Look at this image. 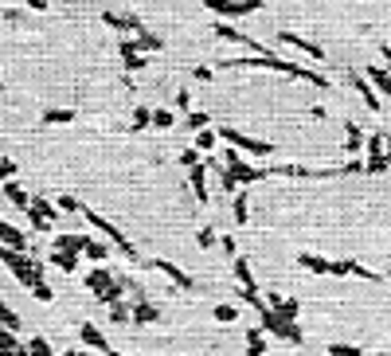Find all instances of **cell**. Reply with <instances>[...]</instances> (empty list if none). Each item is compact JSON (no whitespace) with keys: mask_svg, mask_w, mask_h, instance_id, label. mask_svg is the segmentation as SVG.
Here are the masks:
<instances>
[{"mask_svg":"<svg viewBox=\"0 0 391 356\" xmlns=\"http://www.w3.org/2000/svg\"><path fill=\"white\" fill-rule=\"evenodd\" d=\"M297 266L309 274H337V262L332 258H321V255H297Z\"/></svg>","mask_w":391,"mask_h":356,"instance_id":"d6986e66","label":"cell"},{"mask_svg":"<svg viewBox=\"0 0 391 356\" xmlns=\"http://www.w3.org/2000/svg\"><path fill=\"white\" fill-rule=\"evenodd\" d=\"M215 141H220V129H208V125H204V129H196V149H200V153H211Z\"/></svg>","mask_w":391,"mask_h":356,"instance_id":"4dcf8cb0","label":"cell"},{"mask_svg":"<svg viewBox=\"0 0 391 356\" xmlns=\"http://www.w3.org/2000/svg\"><path fill=\"white\" fill-rule=\"evenodd\" d=\"M246 67H258V71H278V74H286V78H297V83L317 86V90L329 86V78H325L321 71H309V67H302V63L278 59L274 51H251L246 59H227V63H223V71H246Z\"/></svg>","mask_w":391,"mask_h":356,"instance_id":"6da1fadb","label":"cell"},{"mask_svg":"<svg viewBox=\"0 0 391 356\" xmlns=\"http://www.w3.org/2000/svg\"><path fill=\"white\" fill-rule=\"evenodd\" d=\"M63 356H90L86 348H71V353H63Z\"/></svg>","mask_w":391,"mask_h":356,"instance_id":"681fc988","label":"cell"},{"mask_svg":"<svg viewBox=\"0 0 391 356\" xmlns=\"http://www.w3.org/2000/svg\"><path fill=\"white\" fill-rule=\"evenodd\" d=\"M0 325H8V329H20V317H16L8 306H4V297H0Z\"/></svg>","mask_w":391,"mask_h":356,"instance_id":"f35d334b","label":"cell"},{"mask_svg":"<svg viewBox=\"0 0 391 356\" xmlns=\"http://www.w3.org/2000/svg\"><path fill=\"white\" fill-rule=\"evenodd\" d=\"M129 39H134V48H137V51H145V55H149V51H160V48H165V39L153 36V32H145V28H141V32H134Z\"/></svg>","mask_w":391,"mask_h":356,"instance_id":"4316f807","label":"cell"},{"mask_svg":"<svg viewBox=\"0 0 391 356\" xmlns=\"http://www.w3.org/2000/svg\"><path fill=\"white\" fill-rule=\"evenodd\" d=\"M0 180H16V160L12 157H0Z\"/></svg>","mask_w":391,"mask_h":356,"instance_id":"7bdbcfd3","label":"cell"},{"mask_svg":"<svg viewBox=\"0 0 391 356\" xmlns=\"http://www.w3.org/2000/svg\"><path fill=\"white\" fill-rule=\"evenodd\" d=\"M0 243L4 247H16V251H28V235L20 227H12L8 220H0Z\"/></svg>","mask_w":391,"mask_h":356,"instance_id":"44dd1931","label":"cell"},{"mask_svg":"<svg viewBox=\"0 0 391 356\" xmlns=\"http://www.w3.org/2000/svg\"><path fill=\"white\" fill-rule=\"evenodd\" d=\"M188 185H192V196L200 204H208V169H204V160L188 165Z\"/></svg>","mask_w":391,"mask_h":356,"instance_id":"4fadbf2b","label":"cell"},{"mask_svg":"<svg viewBox=\"0 0 391 356\" xmlns=\"http://www.w3.org/2000/svg\"><path fill=\"white\" fill-rule=\"evenodd\" d=\"M211 317L223 321V325H235V321H239V306H215L211 309Z\"/></svg>","mask_w":391,"mask_h":356,"instance_id":"836d02e7","label":"cell"},{"mask_svg":"<svg viewBox=\"0 0 391 356\" xmlns=\"http://www.w3.org/2000/svg\"><path fill=\"white\" fill-rule=\"evenodd\" d=\"M59 204V211H83V204H78V196H59L55 200Z\"/></svg>","mask_w":391,"mask_h":356,"instance_id":"ee69618b","label":"cell"},{"mask_svg":"<svg viewBox=\"0 0 391 356\" xmlns=\"http://www.w3.org/2000/svg\"><path fill=\"white\" fill-rule=\"evenodd\" d=\"M258 317H262L258 325H262V333H266V337H278V341H290V344H302V341H306V337H302V325H297V321H286L278 309L266 306V302L258 306Z\"/></svg>","mask_w":391,"mask_h":356,"instance_id":"3957f363","label":"cell"},{"mask_svg":"<svg viewBox=\"0 0 391 356\" xmlns=\"http://www.w3.org/2000/svg\"><path fill=\"white\" fill-rule=\"evenodd\" d=\"M28 208H32V211H39V216H43L47 223H55V220H59V204H51L47 196H32V204H28Z\"/></svg>","mask_w":391,"mask_h":356,"instance_id":"f1b7e54d","label":"cell"},{"mask_svg":"<svg viewBox=\"0 0 391 356\" xmlns=\"http://www.w3.org/2000/svg\"><path fill=\"white\" fill-rule=\"evenodd\" d=\"M0 86H4V78H0Z\"/></svg>","mask_w":391,"mask_h":356,"instance_id":"816d5d0a","label":"cell"},{"mask_svg":"<svg viewBox=\"0 0 391 356\" xmlns=\"http://www.w3.org/2000/svg\"><path fill=\"white\" fill-rule=\"evenodd\" d=\"M352 86L360 90V98H364L368 110H379V106H383V102H379V90L368 83V74H364V71H352Z\"/></svg>","mask_w":391,"mask_h":356,"instance_id":"9a60e30c","label":"cell"},{"mask_svg":"<svg viewBox=\"0 0 391 356\" xmlns=\"http://www.w3.org/2000/svg\"><path fill=\"white\" fill-rule=\"evenodd\" d=\"M118 55H122V63H125V71H129V74L145 71V51H137V48H134V39H129V36H125V39H118Z\"/></svg>","mask_w":391,"mask_h":356,"instance_id":"7c38bea8","label":"cell"},{"mask_svg":"<svg viewBox=\"0 0 391 356\" xmlns=\"http://www.w3.org/2000/svg\"><path fill=\"white\" fill-rule=\"evenodd\" d=\"M337 274H341V278H348V274H352V278H364V282H379V274L368 271L364 262H356V258H344V262H337Z\"/></svg>","mask_w":391,"mask_h":356,"instance_id":"ac0fdd59","label":"cell"},{"mask_svg":"<svg viewBox=\"0 0 391 356\" xmlns=\"http://www.w3.org/2000/svg\"><path fill=\"white\" fill-rule=\"evenodd\" d=\"M149 125H153V110H149V106H137L134 110V134H141Z\"/></svg>","mask_w":391,"mask_h":356,"instance_id":"e575fe53","label":"cell"},{"mask_svg":"<svg viewBox=\"0 0 391 356\" xmlns=\"http://www.w3.org/2000/svg\"><path fill=\"white\" fill-rule=\"evenodd\" d=\"M235 227H246V223H251V196H246V188H239V192H235Z\"/></svg>","mask_w":391,"mask_h":356,"instance_id":"d4e9b609","label":"cell"},{"mask_svg":"<svg viewBox=\"0 0 391 356\" xmlns=\"http://www.w3.org/2000/svg\"><path fill=\"white\" fill-rule=\"evenodd\" d=\"M86 239H90V235H74V231H63V235H55V239H51V247H55V251H71V255H83L86 251Z\"/></svg>","mask_w":391,"mask_h":356,"instance_id":"e0dca14e","label":"cell"},{"mask_svg":"<svg viewBox=\"0 0 391 356\" xmlns=\"http://www.w3.org/2000/svg\"><path fill=\"white\" fill-rule=\"evenodd\" d=\"M149 266H153V271H160L172 286H180V290H192V274H184L176 262H169V258H149Z\"/></svg>","mask_w":391,"mask_h":356,"instance_id":"9c48e42d","label":"cell"},{"mask_svg":"<svg viewBox=\"0 0 391 356\" xmlns=\"http://www.w3.org/2000/svg\"><path fill=\"white\" fill-rule=\"evenodd\" d=\"M379 356H388V353H379Z\"/></svg>","mask_w":391,"mask_h":356,"instance_id":"f5cc1de1","label":"cell"},{"mask_svg":"<svg viewBox=\"0 0 391 356\" xmlns=\"http://www.w3.org/2000/svg\"><path fill=\"white\" fill-rule=\"evenodd\" d=\"M86 282V290H90V294H94V302H102V306H114V302H122V278H114L110 271H106V266H102V262H94V271L86 274L83 278Z\"/></svg>","mask_w":391,"mask_h":356,"instance_id":"7a4b0ae2","label":"cell"},{"mask_svg":"<svg viewBox=\"0 0 391 356\" xmlns=\"http://www.w3.org/2000/svg\"><path fill=\"white\" fill-rule=\"evenodd\" d=\"M246 356H266V333H262V325L246 329Z\"/></svg>","mask_w":391,"mask_h":356,"instance_id":"603a6c76","label":"cell"},{"mask_svg":"<svg viewBox=\"0 0 391 356\" xmlns=\"http://www.w3.org/2000/svg\"><path fill=\"white\" fill-rule=\"evenodd\" d=\"M28 223H32L36 231H43V235H47L51 227H55V223H47V220H43V216H39V211H32V208H28Z\"/></svg>","mask_w":391,"mask_h":356,"instance_id":"ab89813d","label":"cell"},{"mask_svg":"<svg viewBox=\"0 0 391 356\" xmlns=\"http://www.w3.org/2000/svg\"><path fill=\"white\" fill-rule=\"evenodd\" d=\"M329 356H364L356 344H341V341H332L329 344Z\"/></svg>","mask_w":391,"mask_h":356,"instance_id":"74e56055","label":"cell"},{"mask_svg":"<svg viewBox=\"0 0 391 356\" xmlns=\"http://www.w3.org/2000/svg\"><path fill=\"white\" fill-rule=\"evenodd\" d=\"M220 137H223V141H227L231 149L246 153V157H270V153H274V145H270V141H258V137L243 134V129H235V125H223Z\"/></svg>","mask_w":391,"mask_h":356,"instance_id":"5b68a950","label":"cell"},{"mask_svg":"<svg viewBox=\"0 0 391 356\" xmlns=\"http://www.w3.org/2000/svg\"><path fill=\"white\" fill-rule=\"evenodd\" d=\"M83 220L90 223L94 231H102V235H106V239H110V247H114V251H118L122 258H141V255L134 251V243H129V239H125V235L118 231V227H114V223L106 220V216H98L94 208H83Z\"/></svg>","mask_w":391,"mask_h":356,"instance_id":"277c9868","label":"cell"},{"mask_svg":"<svg viewBox=\"0 0 391 356\" xmlns=\"http://www.w3.org/2000/svg\"><path fill=\"white\" fill-rule=\"evenodd\" d=\"M208 125V110H188V129H204Z\"/></svg>","mask_w":391,"mask_h":356,"instance_id":"60d3db41","label":"cell"},{"mask_svg":"<svg viewBox=\"0 0 391 356\" xmlns=\"http://www.w3.org/2000/svg\"><path fill=\"white\" fill-rule=\"evenodd\" d=\"M110 321H114V325H125V321H129V309H125L122 302H114V306H110Z\"/></svg>","mask_w":391,"mask_h":356,"instance_id":"b9f144b4","label":"cell"},{"mask_svg":"<svg viewBox=\"0 0 391 356\" xmlns=\"http://www.w3.org/2000/svg\"><path fill=\"white\" fill-rule=\"evenodd\" d=\"M176 110H192V94H188V90H176Z\"/></svg>","mask_w":391,"mask_h":356,"instance_id":"bcb514c9","label":"cell"},{"mask_svg":"<svg viewBox=\"0 0 391 356\" xmlns=\"http://www.w3.org/2000/svg\"><path fill=\"white\" fill-rule=\"evenodd\" d=\"M28 356H55V353H51L47 337H32V341H28Z\"/></svg>","mask_w":391,"mask_h":356,"instance_id":"d590c367","label":"cell"},{"mask_svg":"<svg viewBox=\"0 0 391 356\" xmlns=\"http://www.w3.org/2000/svg\"><path fill=\"white\" fill-rule=\"evenodd\" d=\"M153 125H157V129H172V125H176V114L172 110H153Z\"/></svg>","mask_w":391,"mask_h":356,"instance_id":"8d00e7d4","label":"cell"},{"mask_svg":"<svg viewBox=\"0 0 391 356\" xmlns=\"http://www.w3.org/2000/svg\"><path fill=\"white\" fill-rule=\"evenodd\" d=\"M364 74H368V83L379 90V98H391V74L383 67H364Z\"/></svg>","mask_w":391,"mask_h":356,"instance_id":"7402d4cb","label":"cell"},{"mask_svg":"<svg viewBox=\"0 0 391 356\" xmlns=\"http://www.w3.org/2000/svg\"><path fill=\"white\" fill-rule=\"evenodd\" d=\"M78 337H83V344H86V348H94V353H102V356H106V353L114 348V344L106 341V337H102V329H98L94 321H83V329H78Z\"/></svg>","mask_w":391,"mask_h":356,"instance_id":"5bb4252c","label":"cell"},{"mask_svg":"<svg viewBox=\"0 0 391 356\" xmlns=\"http://www.w3.org/2000/svg\"><path fill=\"white\" fill-rule=\"evenodd\" d=\"M344 134H348V137H344L348 153H352V157H360V145H364V129H360L356 122H348V125H344Z\"/></svg>","mask_w":391,"mask_h":356,"instance_id":"f546056e","label":"cell"},{"mask_svg":"<svg viewBox=\"0 0 391 356\" xmlns=\"http://www.w3.org/2000/svg\"><path fill=\"white\" fill-rule=\"evenodd\" d=\"M204 8H211L223 20H243V16L262 8V0H204Z\"/></svg>","mask_w":391,"mask_h":356,"instance_id":"8992f818","label":"cell"},{"mask_svg":"<svg viewBox=\"0 0 391 356\" xmlns=\"http://www.w3.org/2000/svg\"><path fill=\"white\" fill-rule=\"evenodd\" d=\"M83 255L90 258V262H106V258H110V247L98 243V239H86V251H83Z\"/></svg>","mask_w":391,"mask_h":356,"instance_id":"1f68e13d","label":"cell"},{"mask_svg":"<svg viewBox=\"0 0 391 356\" xmlns=\"http://www.w3.org/2000/svg\"><path fill=\"white\" fill-rule=\"evenodd\" d=\"M388 172H391V129H388Z\"/></svg>","mask_w":391,"mask_h":356,"instance_id":"f907efd6","label":"cell"},{"mask_svg":"<svg viewBox=\"0 0 391 356\" xmlns=\"http://www.w3.org/2000/svg\"><path fill=\"white\" fill-rule=\"evenodd\" d=\"M196 160H200V149H184V153H180V165H196Z\"/></svg>","mask_w":391,"mask_h":356,"instance_id":"7dc6e473","label":"cell"},{"mask_svg":"<svg viewBox=\"0 0 391 356\" xmlns=\"http://www.w3.org/2000/svg\"><path fill=\"white\" fill-rule=\"evenodd\" d=\"M102 24L114 28V32H125V36H134V32H141V20L137 16H118V12H102Z\"/></svg>","mask_w":391,"mask_h":356,"instance_id":"2e32d148","label":"cell"},{"mask_svg":"<svg viewBox=\"0 0 391 356\" xmlns=\"http://www.w3.org/2000/svg\"><path fill=\"white\" fill-rule=\"evenodd\" d=\"M364 172H368V176H379V172H388V134H372V137H368Z\"/></svg>","mask_w":391,"mask_h":356,"instance_id":"52a82bcc","label":"cell"},{"mask_svg":"<svg viewBox=\"0 0 391 356\" xmlns=\"http://www.w3.org/2000/svg\"><path fill=\"white\" fill-rule=\"evenodd\" d=\"M278 43H286V48H297L302 55H309L313 63L325 59V48H317V43H309V39H302L297 32H278Z\"/></svg>","mask_w":391,"mask_h":356,"instance_id":"8fae6325","label":"cell"},{"mask_svg":"<svg viewBox=\"0 0 391 356\" xmlns=\"http://www.w3.org/2000/svg\"><path fill=\"white\" fill-rule=\"evenodd\" d=\"M266 306H274L286 321H297V313H302V306H297L293 297H278V294H270V297H266Z\"/></svg>","mask_w":391,"mask_h":356,"instance_id":"484cf974","label":"cell"},{"mask_svg":"<svg viewBox=\"0 0 391 356\" xmlns=\"http://www.w3.org/2000/svg\"><path fill=\"white\" fill-rule=\"evenodd\" d=\"M235 278H239V294H243L246 306H262V297H258V286H255V274H251V266H246V258L235 255Z\"/></svg>","mask_w":391,"mask_h":356,"instance_id":"ba28073f","label":"cell"},{"mask_svg":"<svg viewBox=\"0 0 391 356\" xmlns=\"http://www.w3.org/2000/svg\"><path fill=\"white\" fill-rule=\"evenodd\" d=\"M47 262H51V266H59L63 274H74V271H78V255H71V251H55V247H51Z\"/></svg>","mask_w":391,"mask_h":356,"instance_id":"cb8c5ba5","label":"cell"},{"mask_svg":"<svg viewBox=\"0 0 391 356\" xmlns=\"http://www.w3.org/2000/svg\"><path fill=\"white\" fill-rule=\"evenodd\" d=\"M215 36H220V39H227V43H239V48H246V51H270L266 43L251 39L246 32H239V28H231V24H215Z\"/></svg>","mask_w":391,"mask_h":356,"instance_id":"30bf717a","label":"cell"},{"mask_svg":"<svg viewBox=\"0 0 391 356\" xmlns=\"http://www.w3.org/2000/svg\"><path fill=\"white\" fill-rule=\"evenodd\" d=\"M4 200H8V204H16V208H24V211H28V204H32V192H24V188L16 185V180H4Z\"/></svg>","mask_w":391,"mask_h":356,"instance_id":"83f0119b","label":"cell"},{"mask_svg":"<svg viewBox=\"0 0 391 356\" xmlns=\"http://www.w3.org/2000/svg\"><path fill=\"white\" fill-rule=\"evenodd\" d=\"M160 317V309L149 302V297H141V302H134V309H129V321H137V325H153V321Z\"/></svg>","mask_w":391,"mask_h":356,"instance_id":"ffe728a7","label":"cell"},{"mask_svg":"<svg viewBox=\"0 0 391 356\" xmlns=\"http://www.w3.org/2000/svg\"><path fill=\"white\" fill-rule=\"evenodd\" d=\"M28 8L32 12H47V0H28Z\"/></svg>","mask_w":391,"mask_h":356,"instance_id":"c3c4849f","label":"cell"},{"mask_svg":"<svg viewBox=\"0 0 391 356\" xmlns=\"http://www.w3.org/2000/svg\"><path fill=\"white\" fill-rule=\"evenodd\" d=\"M74 122V110H47L43 114V125H71Z\"/></svg>","mask_w":391,"mask_h":356,"instance_id":"d6a6232c","label":"cell"},{"mask_svg":"<svg viewBox=\"0 0 391 356\" xmlns=\"http://www.w3.org/2000/svg\"><path fill=\"white\" fill-rule=\"evenodd\" d=\"M196 243H200V247H211V243H215V231H211V227H200V231H196Z\"/></svg>","mask_w":391,"mask_h":356,"instance_id":"f6af8a7d","label":"cell"}]
</instances>
